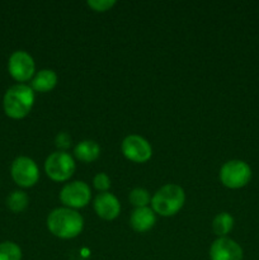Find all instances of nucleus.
Wrapping results in <instances>:
<instances>
[{
	"instance_id": "1",
	"label": "nucleus",
	"mask_w": 259,
	"mask_h": 260,
	"mask_svg": "<svg viewBox=\"0 0 259 260\" xmlns=\"http://www.w3.org/2000/svg\"><path fill=\"white\" fill-rule=\"evenodd\" d=\"M83 226L84 220L81 215L71 208H56L47 217L48 230L61 239L76 238L83 230Z\"/></svg>"
},
{
	"instance_id": "2",
	"label": "nucleus",
	"mask_w": 259,
	"mask_h": 260,
	"mask_svg": "<svg viewBox=\"0 0 259 260\" xmlns=\"http://www.w3.org/2000/svg\"><path fill=\"white\" fill-rule=\"evenodd\" d=\"M35 103V91L27 84H15L4 94L3 108L8 117L14 119L23 118L32 109Z\"/></svg>"
},
{
	"instance_id": "3",
	"label": "nucleus",
	"mask_w": 259,
	"mask_h": 260,
	"mask_svg": "<svg viewBox=\"0 0 259 260\" xmlns=\"http://www.w3.org/2000/svg\"><path fill=\"white\" fill-rule=\"evenodd\" d=\"M184 190L177 184H167L156 190L151 198L152 211L161 216H173L183 207Z\"/></svg>"
},
{
	"instance_id": "4",
	"label": "nucleus",
	"mask_w": 259,
	"mask_h": 260,
	"mask_svg": "<svg viewBox=\"0 0 259 260\" xmlns=\"http://www.w3.org/2000/svg\"><path fill=\"white\" fill-rule=\"evenodd\" d=\"M251 178V169L243 160H230L220 170V179L223 185L231 189L245 187Z\"/></svg>"
},
{
	"instance_id": "5",
	"label": "nucleus",
	"mask_w": 259,
	"mask_h": 260,
	"mask_svg": "<svg viewBox=\"0 0 259 260\" xmlns=\"http://www.w3.org/2000/svg\"><path fill=\"white\" fill-rule=\"evenodd\" d=\"M45 170L52 180L63 182L68 180L75 172V161L68 152L56 151L46 159Z\"/></svg>"
},
{
	"instance_id": "6",
	"label": "nucleus",
	"mask_w": 259,
	"mask_h": 260,
	"mask_svg": "<svg viewBox=\"0 0 259 260\" xmlns=\"http://www.w3.org/2000/svg\"><path fill=\"white\" fill-rule=\"evenodd\" d=\"M12 178L20 187H32L40 178L38 167L30 157L19 156L12 164Z\"/></svg>"
},
{
	"instance_id": "7",
	"label": "nucleus",
	"mask_w": 259,
	"mask_h": 260,
	"mask_svg": "<svg viewBox=\"0 0 259 260\" xmlns=\"http://www.w3.org/2000/svg\"><path fill=\"white\" fill-rule=\"evenodd\" d=\"M90 188L85 182L81 180H75L61 189L60 192V200L61 202L69 208H81L85 207L90 201Z\"/></svg>"
},
{
	"instance_id": "8",
	"label": "nucleus",
	"mask_w": 259,
	"mask_h": 260,
	"mask_svg": "<svg viewBox=\"0 0 259 260\" xmlns=\"http://www.w3.org/2000/svg\"><path fill=\"white\" fill-rule=\"evenodd\" d=\"M122 152L127 159L135 162H145L151 157V145L139 135H130L122 141Z\"/></svg>"
},
{
	"instance_id": "9",
	"label": "nucleus",
	"mask_w": 259,
	"mask_h": 260,
	"mask_svg": "<svg viewBox=\"0 0 259 260\" xmlns=\"http://www.w3.org/2000/svg\"><path fill=\"white\" fill-rule=\"evenodd\" d=\"M35 61L25 51H15L10 55L8 61V70L10 75L18 81H27L35 74Z\"/></svg>"
},
{
	"instance_id": "10",
	"label": "nucleus",
	"mask_w": 259,
	"mask_h": 260,
	"mask_svg": "<svg viewBox=\"0 0 259 260\" xmlns=\"http://www.w3.org/2000/svg\"><path fill=\"white\" fill-rule=\"evenodd\" d=\"M243 249L230 238H220L210 248L211 260H243Z\"/></svg>"
},
{
	"instance_id": "11",
	"label": "nucleus",
	"mask_w": 259,
	"mask_h": 260,
	"mask_svg": "<svg viewBox=\"0 0 259 260\" xmlns=\"http://www.w3.org/2000/svg\"><path fill=\"white\" fill-rule=\"evenodd\" d=\"M94 210H95L96 215L103 220H113L119 215L121 205L116 196L108 192H103L99 193L94 200Z\"/></svg>"
},
{
	"instance_id": "12",
	"label": "nucleus",
	"mask_w": 259,
	"mask_h": 260,
	"mask_svg": "<svg viewBox=\"0 0 259 260\" xmlns=\"http://www.w3.org/2000/svg\"><path fill=\"white\" fill-rule=\"evenodd\" d=\"M155 222H156L155 213L149 207L136 208L130 217L131 228L137 233H146L155 225Z\"/></svg>"
},
{
	"instance_id": "13",
	"label": "nucleus",
	"mask_w": 259,
	"mask_h": 260,
	"mask_svg": "<svg viewBox=\"0 0 259 260\" xmlns=\"http://www.w3.org/2000/svg\"><path fill=\"white\" fill-rule=\"evenodd\" d=\"M57 84V75L53 70L50 69H43V70L38 71L32 79L30 83V88L36 91H48L53 89Z\"/></svg>"
},
{
	"instance_id": "14",
	"label": "nucleus",
	"mask_w": 259,
	"mask_h": 260,
	"mask_svg": "<svg viewBox=\"0 0 259 260\" xmlns=\"http://www.w3.org/2000/svg\"><path fill=\"white\" fill-rule=\"evenodd\" d=\"M74 154L80 161L91 162L101 154V147L93 140H83L74 149Z\"/></svg>"
},
{
	"instance_id": "15",
	"label": "nucleus",
	"mask_w": 259,
	"mask_h": 260,
	"mask_svg": "<svg viewBox=\"0 0 259 260\" xmlns=\"http://www.w3.org/2000/svg\"><path fill=\"white\" fill-rule=\"evenodd\" d=\"M234 228V217L229 215L228 212H221L213 218L212 221V230L216 235L225 238Z\"/></svg>"
},
{
	"instance_id": "16",
	"label": "nucleus",
	"mask_w": 259,
	"mask_h": 260,
	"mask_svg": "<svg viewBox=\"0 0 259 260\" xmlns=\"http://www.w3.org/2000/svg\"><path fill=\"white\" fill-rule=\"evenodd\" d=\"M7 206L10 211L19 213L24 211L28 206V196L22 190H14L7 198Z\"/></svg>"
},
{
	"instance_id": "17",
	"label": "nucleus",
	"mask_w": 259,
	"mask_h": 260,
	"mask_svg": "<svg viewBox=\"0 0 259 260\" xmlns=\"http://www.w3.org/2000/svg\"><path fill=\"white\" fill-rule=\"evenodd\" d=\"M0 260H22V250L13 241L0 243Z\"/></svg>"
},
{
	"instance_id": "18",
	"label": "nucleus",
	"mask_w": 259,
	"mask_h": 260,
	"mask_svg": "<svg viewBox=\"0 0 259 260\" xmlns=\"http://www.w3.org/2000/svg\"><path fill=\"white\" fill-rule=\"evenodd\" d=\"M130 202L137 208L140 207H147L150 203V194L145 188H135L130 192Z\"/></svg>"
},
{
	"instance_id": "19",
	"label": "nucleus",
	"mask_w": 259,
	"mask_h": 260,
	"mask_svg": "<svg viewBox=\"0 0 259 260\" xmlns=\"http://www.w3.org/2000/svg\"><path fill=\"white\" fill-rule=\"evenodd\" d=\"M94 187L96 188L98 190H103L106 192L109 187H111V180H109V177L104 173H98V174L94 177L93 179Z\"/></svg>"
},
{
	"instance_id": "20",
	"label": "nucleus",
	"mask_w": 259,
	"mask_h": 260,
	"mask_svg": "<svg viewBox=\"0 0 259 260\" xmlns=\"http://www.w3.org/2000/svg\"><path fill=\"white\" fill-rule=\"evenodd\" d=\"M116 4V0H88L89 7L93 8L98 12H104V10L111 9Z\"/></svg>"
},
{
	"instance_id": "21",
	"label": "nucleus",
	"mask_w": 259,
	"mask_h": 260,
	"mask_svg": "<svg viewBox=\"0 0 259 260\" xmlns=\"http://www.w3.org/2000/svg\"><path fill=\"white\" fill-rule=\"evenodd\" d=\"M55 144L58 149H61L63 151V150H66L71 145L70 135H69L68 132H60V134L56 136Z\"/></svg>"
}]
</instances>
